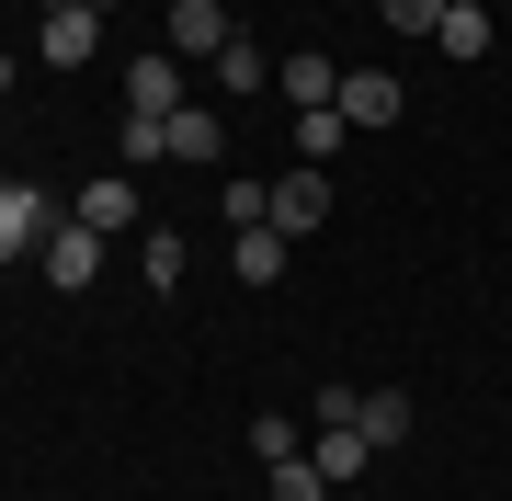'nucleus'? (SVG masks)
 I'll return each instance as SVG.
<instances>
[{
    "mask_svg": "<svg viewBox=\"0 0 512 501\" xmlns=\"http://www.w3.org/2000/svg\"><path fill=\"white\" fill-rule=\"evenodd\" d=\"M274 80H285V103H296V114H308V103H342V57H330V46L274 57Z\"/></svg>",
    "mask_w": 512,
    "mask_h": 501,
    "instance_id": "obj_5",
    "label": "nucleus"
},
{
    "mask_svg": "<svg viewBox=\"0 0 512 501\" xmlns=\"http://www.w3.org/2000/svg\"><path fill=\"white\" fill-rule=\"evenodd\" d=\"M444 12H478V0H444Z\"/></svg>",
    "mask_w": 512,
    "mask_h": 501,
    "instance_id": "obj_22",
    "label": "nucleus"
},
{
    "mask_svg": "<svg viewBox=\"0 0 512 501\" xmlns=\"http://www.w3.org/2000/svg\"><path fill=\"white\" fill-rule=\"evenodd\" d=\"M69 217H80V228H103V240H126V228H137V183H126V171H92Z\"/></svg>",
    "mask_w": 512,
    "mask_h": 501,
    "instance_id": "obj_7",
    "label": "nucleus"
},
{
    "mask_svg": "<svg viewBox=\"0 0 512 501\" xmlns=\"http://www.w3.org/2000/svg\"><path fill=\"white\" fill-rule=\"evenodd\" d=\"M126 114H183V57H126Z\"/></svg>",
    "mask_w": 512,
    "mask_h": 501,
    "instance_id": "obj_8",
    "label": "nucleus"
},
{
    "mask_svg": "<svg viewBox=\"0 0 512 501\" xmlns=\"http://www.w3.org/2000/svg\"><path fill=\"white\" fill-rule=\"evenodd\" d=\"M0 92H12V57H0Z\"/></svg>",
    "mask_w": 512,
    "mask_h": 501,
    "instance_id": "obj_21",
    "label": "nucleus"
},
{
    "mask_svg": "<svg viewBox=\"0 0 512 501\" xmlns=\"http://www.w3.org/2000/svg\"><path fill=\"white\" fill-rule=\"evenodd\" d=\"M342 126L365 137V126H399V80L387 69H342Z\"/></svg>",
    "mask_w": 512,
    "mask_h": 501,
    "instance_id": "obj_11",
    "label": "nucleus"
},
{
    "mask_svg": "<svg viewBox=\"0 0 512 501\" xmlns=\"http://www.w3.org/2000/svg\"><path fill=\"white\" fill-rule=\"evenodd\" d=\"M274 228H285V240H308V228H330V171H308V160L285 171V183H274Z\"/></svg>",
    "mask_w": 512,
    "mask_h": 501,
    "instance_id": "obj_3",
    "label": "nucleus"
},
{
    "mask_svg": "<svg viewBox=\"0 0 512 501\" xmlns=\"http://www.w3.org/2000/svg\"><path fill=\"white\" fill-rule=\"evenodd\" d=\"M228 35H239L228 0H171V57H217Z\"/></svg>",
    "mask_w": 512,
    "mask_h": 501,
    "instance_id": "obj_10",
    "label": "nucleus"
},
{
    "mask_svg": "<svg viewBox=\"0 0 512 501\" xmlns=\"http://www.w3.org/2000/svg\"><path fill=\"white\" fill-rule=\"evenodd\" d=\"M217 149H228V114H217V103L160 114V160H217Z\"/></svg>",
    "mask_w": 512,
    "mask_h": 501,
    "instance_id": "obj_6",
    "label": "nucleus"
},
{
    "mask_svg": "<svg viewBox=\"0 0 512 501\" xmlns=\"http://www.w3.org/2000/svg\"><path fill=\"white\" fill-rule=\"evenodd\" d=\"M353 410H365V388H342V376H330V388H319V433H353Z\"/></svg>",
    "mask_w": 512,
    "mask_h": 501,
    "instance_id": "obj_19",
    "label": "nucleus"
},
{
    "mask_svg": "<svg viewBox=\"0 0 512 501\" xmlns=\"http://www.w3.org/2000/svg\"><path fill=\"white\" fill-rule=\"evenodd\" d=\"M342 103H308V114H296V160H308V171H330V160H342Z\"/></svg>",
    "mask_w": 512,
    "mask_h": 501,
    "instance_id": "obj_14",
    "label": "nucleus"
},
{
    "mask_svg": "<svg viewBox=\"0 0 512 501\" xmlns=\"http://www.w3.org/2000/svg\"><path fill=\"white\" fill-rule=\"evenodd\" d=\"M365 456H376L365 433H319V445H308V467H319L330 490H342V479H365Z\"/></svg>",
    "mask_w": 512,
    "mask_h": 501,
    "instance_id": "obj_15",
    "label": "nucleus"
},
{
    "mask_svg": "<svg viewBox=\"0 0 512 501\" xmlns=\"http://www.w3.org/2000/svg\"><path fill=\"white\" fill-rule=\"evenodd\" d=\"M228 262H239V285H274L285 262H296V240H285V228H239V251H228Z\"/></svg>",
    "mask_w": 512,
    "mask_h": 501,
    "instance_id": "obj_13",
    "label": "nucleus"
},
{
    "mask_svg": "<svg viewBox=\"0 0 512 501\" xmlns=\"http://www.w3.org/2000/svg\"><path fill=\"white\" fill-rule=\"evenodd\" d=\"M205 80H217V92H239V103H251L262 80H274V57H262V35H251V23H239V35H228L217 57H205Z\"/></svg>",
    "mask_w": 512,
    "mask_h": 501,
    "instance_id": "obj_9",
    "label": "nucleus"
},
{
    "mask_svg": "<svg viewBox=\"0 0 512 501\" xmlns=\"http://www.w3.org/2000/svg\"><path fill=\"white\" fill-rule=\"evenodd\" d=\"M92 57H103V12L57 0V12H46V69H92Z\"/></svg>",
    "mask_w": 512,
    "mask_h": 501,
    "instance_id": "obj_4",
    "label": "nucleus"
},
{
    "mask_svg": "<svg viewBox=\"0 0 512 501\" xmlns=\"http://www.w3.org/2000/svg\"><path fill=\"white\" fill-rule=\"evenodd\" d=\"M353 433H365L376 456H387V445H410V433H421V410H410V388H365V410H353Z\"/></svg>",
    "mask_w": 512,
    "mask_h": 501,
    "instance_id": "obj_12",
    "label": "nucleus"
},
{
    "mask_svg": "<svg viewBox=\"0 0 512 501\" xmlns=\"http://www.w3.org/2000/svg\"><path fill=\"white\" fill-rule=\"evenodd\" d=\"M387 35H444V0H376Z\"/></svg>",
    "mask_w": 512,
    "mask_h": 501,
    "instance_id": "obj_18",
    "label": "nucleus"
},
{
    "mask_svg": "<svg viewBox=\"0 0 512 501\" xmlns=\"http://www.w3.org/2000/svg\"><path fill=\"white\" fill-rule=\"evenodd\" d=\"M262 479H274V501H330V479H319L308 456H285V467H262Z\"/></svg>",
    "mask_w": 512,
    "mask_h": 501,
    "instance_id": "obj_17",
    "label": "nucleus"
},
{
    "mask_svg": "<svg viewBox=\"0 0 512 501\" xmlns=\"http://www.w3.org/2000/svg\"><path fill=\"white\" fill-rule=\"evenodd\" d=\"M103 251H114V240H103V228H80V217H57L35 262H46V285H57V297H80V285H92V274H103Z\"/></svg>",
    "mask_w": 512,
    "mask_h": 501,
    "instance_id": "obj_1",
    "label": "nucleus"
},
{
    "mask_svg": "<svg viewBox=\"0 0 512 501\" xmlns=\"http://www.w3.org/2000/svg\"><path fill=\"white\" fill-rule=\"evenodd\" d=\"M46 228H57V205H46L35 183H0V262H35Z\"/></svg>",
    "mask_w": 512,
    "mask_h": 501,
    "instance_id": "obj_2",
    "label": "nucleus"
},
{
    "mask_svg": "<svg viewBox=\"0 0 512 501\" xmlns=\"http://www.w3.org/2000/svg\"><path fill=\"white\" fill-rule=\"evenodd\" d=\"M80 12H126V0H80Z\"/></svg>",
    "mask_w": 512,
    "mask_h": 501,
    "instance_id": "obj_20",
    "label": "nucleus"
},
{
    "mask_svg": "<svg viewBox=\"0 0 512 501\" xmlns=\"http://www.w3.org/2000/svg\"><path fill=\"white\" fill-rule=\"evenodd\" d=\"M433 46H444V57H490V12H444Z\"/></svg>",
    "mask_w": 512,
    "mask_h": 501,
    "instance_id": "obj_16",
    "label": "nucleus"
}]
</instances>
